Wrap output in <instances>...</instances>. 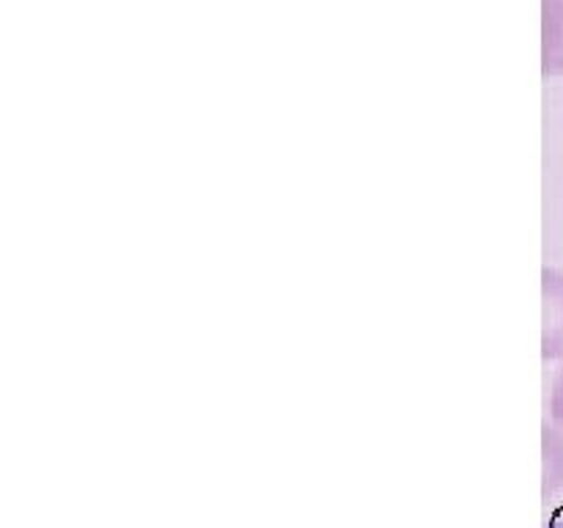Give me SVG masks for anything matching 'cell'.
I'll use <instances>...</instances> for the list:
<instances>
[{
	"label": "cell",
	"mask_w": 563,
	"mask_h": 528,
	"mask_svg": "<svg viewBox=\"0 0 563 528\" xmlns=\"http://www.w3.org/2000/svg\"><path fill=\"white\" fill-rule=\"evenodd\" d=\"M563 352V273L544 270V358Z\"/></svg>",
	"instance_id": "6da1fadb"
},
{
	"label": "cell",
	"mask_w": 563,
	"mask_h": 528,
	"mask_svg": "<svg viewBox=\"0 0 563 528\" xmlns=\"http://www.w3.org/2000/svg\"><path fill=\"white\" fill-rule=\"evenodd\" d=\"M544 75L563 72V0H544Z\"/></svg>",
	"instance_id": "7a4b0ae2"
},
{
	"label": "cell",
	"mask_w": 563,
	"mask_h": 528,
	"mask_svg": "<svg viewBox=\"0 0 563 528\" xmlns=\"http://www.w3.org/2000/svg\"><path fill=\"white\" fill-rule=\"evenodd\" d=\"M550 407H553V418L555 424L563 429V369L559 372V377H555L553 383V402H550Z\"/></svg>",
	"instance_id": "3957f363"
},
{
	"label": "cell",
	"mask_w": 563,
	"mask_h": 528,
	"mask_svg": "<svg viewBox=\"0 0 563 528\" xmlns=\"http://www.w3.org/2000/svg\"><path fill=\"white\" fill-rule=\"evenodd\" d=\"M548 528H563V504L559 506V509L553 512V515H550V522H548Z\"/></svg>",
	"instance_id": "277c9868"
}]
</instances>
